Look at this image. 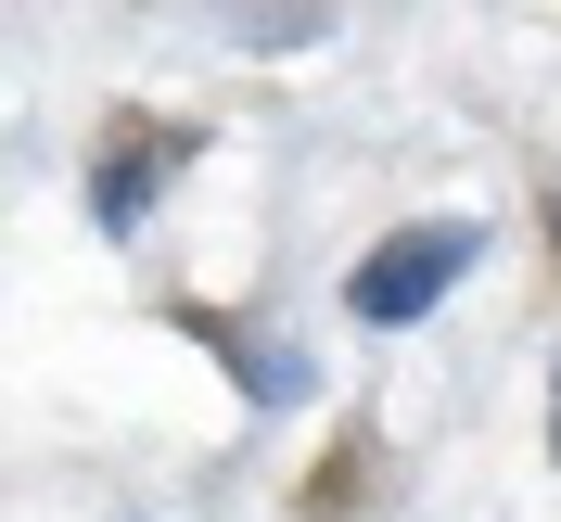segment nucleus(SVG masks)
<instances>
[{"label": "nucleus", "instance_id": "nucleus-1", "mask_svg": "<svg viewBox=\"0 0 561 522\" xmlns=\"http://www.w3.org/2000/svg\"><path fill=\"white\" fill-rule=\"evenodd\" d=\"M472 268H485V230H472V217H409V230H383V243L357 255L345 306L370 318V332H409V318H434Z\"/></svg>", "mask_w": 561, "mask_h": 522}, {"label": "nucleus", "instance_id": "nucleus-2", "mask_svg": "<svg viewBox=\"0 0 561 522\" xmlns=\"http://www.w3.org/2000/svg\"><path fill=\"white\" fill-rule=\"evenodd\" d=\"M179 153H192V140H128V153H103V178H90V217H103V230H140V217H153V178H167Z\"/></svg>", "mask_w": 561, "mask_h": 522}, {"label": "nucleus", "instance_id": "nucleus-3", "mask_svg": "<svg viewBox=\"0 0 561 522\" xmlns=\"http://www.w3.org/2000/svg\"><path fill=\"white\" fill-rule=\"evenodd\" d=\"M549 230H561V178H549Z\"/></svg>", "mask_w": 561, "mask_h": 522}, {"label": "nucleus", "instance_id": "nucleus-4", "mask_svg": "<svg viewBox=\"0 0 561 522\" xmlns=\"http://www.w3.org/2000/svg\"><path fill=\"white\" fill-rule=\"evenodd\" d=\"M549 446H561V420H549Z\"/></svg>", "mask_w": 561, "mask_h": 522}]
</instances>
